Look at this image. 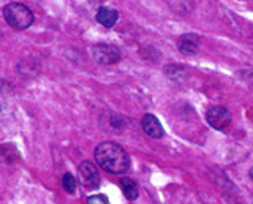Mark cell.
Here are the masks:
<instances>
[{
  "instance_id": "10",
  "label": "cell",
  "mask_w": 253,
  "mask_h": 204,
  "mask_svg": "<svg viewBox=\"0 0 253 204\" xmlns=\"http://www.w3.org/2000/svg\"><path fill=\"white\" fill-rule=\"evenodd\" d=\"M76 179L73 177V174H70V172H67V174H63L62 177V187L63 190H65L67 193H75L76 192Z\"/></svg>"
},
{
  "instance_id": "8",
  "label": "cell",
  "mask_w": 253,
  "mask_h": 204,
  "mask_svg": "<svg viewBox=\"0 0 253 204\" xmlns=\"http://www.w3.org/2000/svg\"><path fill=\"white\" fill-rule=\"evenodd\" d=\"M119 19V13L116 10L106 8V6H101V8L97 11V21L101 26L105 27H114V24Z\"/></svg>"
},
{
  "instance_id": "6",
  "label": "cell",
  "mask_w": 253,
  "mask_h": 204,
  "mask_svg": "<svg viewBox=\"0 0 253 204\" xmlns=\"http://www.w3.org/2000/svg\"><path fill=\"white\" fill-rule=\"evenodd\" d=\"M141 125H142V130H144L150 138L158 139V138L163 136V127H162L160 121H158L155 116L146 114L144 117H142Z\"/></svg>"
},
{
  "instance_id": "3",
  "label": "cell",
  "mask_w": 253,
  "mask_h": 204,
  "mask_svg": "<svg viewBox=\"0 0 253 204\" xmlns=\"http://www.w3.org/2000/svg\"><path fill=\"white\" fill-rule=\"evenodd\" d=\"M92 54L93 59L101 65H113L121 59V51H119L117 46L106 44V43L95 44L92 48Z\"/></svg>"
},
{
  "instance_id": "11",
  "label": "cell",
  "mask_w": 253,
  "mask_h": 204,
  "mask_svg": "<svg viewBox=\"0 0 253 204\" xmlns=\"http://www.w3.org/2000/svg\"><path fill=\"white\" fill-rule=\"evenodd\" d=\"M87 204H109L108 198L103 195H93L87 198Z\"/></svg>"
},
{
  "instance_id": "7",
  "label": "cell",
  "mask_w": 253,
  "mask_h": 204,
  "mask_svg": "<svg viewBox=\"0 0 253 204\" xmlns=\"http://www.w3.org/2000/svg\"><path fill=\"white\" fill-rule=\"evenodd\" d=\"M198 48H200V38H198L196 35H193V34L182 35L179 38V41H177V49L182 54H187V56L198 52Z\"/></svg>"
},
{
  "instance_id": "12",
  "label": "cell",
  "mask_w": 253,
  "mask_h": 204,
  "mask_svg": "<svg viewBox=\"0 0 253 204\" xmlns=\"http://www.w3.org/2000/svg\"><path fill=\"white\" fill-rule=\"evenodd\" d=\"M250 177H252V180H253V168L250 169Z\"/></svg>"
},
{
  "instance_id": "4",
  "label": "cell",
  "mask_w": 253,
  "mask_h": 204,
  "mask_svg": "<svg viewBox=\"0 0 253 204\" xmlns=\"http://www.w3.org/2000/svg\"><path fill=\"white\" fill-rule=\"evenodd\" d=\"M206 119L215 130H226L231 123V113L223 106H213L206 113Z\"/></svg>"
},
{
  "instance_id": "9",
  "label": "cell",
  "mask_w": 253,
  "mask_h": 204,
  "mask_svg": "<svg viewBox=\"0 0 253 204\" xmlns=\"http://www.w3.org/2000/svg\"><path fill=\"white\" fill-rule=\"evenodd\" d=\"M119 184H121V188H122V192H124L126 200L133 201V200H136L138 196H139V188H138L136 182H134L133 179L122 177L121 180H119Z\"/></svg>"
},
{
  "instance_id": "1",
  "label": "cell",
  "mask_w": 253,
  "mask_h": 204,
  "mask_svg": "<svg viewBox=\"0 0 253 204\" xmlns=\"http://www.w3.org/2000/svg\"><path fill=\"white\" fill-rule=\"evenodd\" d=\"M95 160L111 174H122L130 168V157L114 143H101L95 149Z\"/></svg>"
},
{
  "instance_id": "2",
  "label": "cell",
  "mask_w": 253,
  "mask_h": 204,
  "mask_svg": "<svg viewBox=\"0 0 253 204\" xmlns=\"http://www.w3.org/2000/svg\"><path fill=\"white\" fill-rule=\"evenodd\" d=\"M3 16L5 21L14 29H27L32 26L34 22V13L30 11L29 6L18 3V2H13V3H8L5 8H3Z\"/></svg>"
},
{
  "instance_id": "5",
  "label": "cell",
  "mask_w": 253,
  "mask_h": 204,
  "mask_svg": "<svg viewBox=\"0 0 253 204\" xmlns=\"http://www.w3.org/2000/svg\"><path fill=\"white\" fill-rule=\"evenodd\" d=\"M79 180L81 184L89 188V190H95L100 185V174L98 169L93 166L90 162H83L79 164Z\"/></svg>"
}]
</instances>
